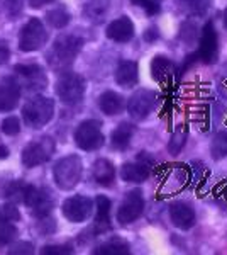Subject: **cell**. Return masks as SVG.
<instances>
[{
  "instance_id": "277c9868",
  "label": "cell",
  "mask_w": 227,
  "mask_h": 255,
  "mask_svg": "<svg viewBox=\"0 0 227 255\" xmlns=\"http://www.w3.org/2000/svg\"><path fill=\"white\" fill-rule=\"evenodd\" d=\"M85 79L78 73L73 72H63V75L56 82V94L61 102L68 106L78 104L83 99L85 94Z\"/></svg>"
},
{
  "instance_id": "7402d4cb",
  "label": "cell",
  "mask_w": 227,
  "mask_h": 255,
  "mask_svg": "<svg viewBox=\"0 0 227 255\" xmlns=\"http://www.w3.org/2000/svg\"><path fill=\"white\" fill-rule=\"evenodd\" d=\"M134 134V126L131 123H121L115 129L112 131V136H110V145H112L114 150H126L129 146L131 139H133Z\"/></svg>"
},
{
  "instance_id": "5b68a950",
  "label": "cell",
  "mask_w": 227,
  "mask_h": 255,
  "mask_svg": "<svg viewBox=\"0 0 227 255\" xmlns=\"http://www.w3.org/2000/svg\"><path fill=\"white\" fill-rule=\"evenodd\" d=\"M22 203L31 209V213L36 218H48L49 213L53 211V206H55V201H53V196L49 194L48 189H39L36 186H26L24 187V197Z\"/></svg>"
},
{
  "instance_id": "9a60e30c",
  "label": "cell",
  "mask_w": 227,
  "mask_h": 255,
  "mask_svg": "<svg viewBox=\"0 0 227 255\" xmlns=\"http://www.w3.org/2000/svg\"><path fill=\"white\" fill-rule=\"evenodd\" d=\"M170 220L180 230H190L197 221L195 209L185 201H175L170 206Z\"/></svg>"
},
{
  "instance_id": "8fae6325",
  "label": "cell",
  "mask_w": 227,
  "mask_h": 255,
  "mask_svg": "<svg viewBox=\"0 0 227 255\" xmlns=\"http://www.w3.org/2000/svg\"><path fill=\"white\" fill-rule=\"evenodd\" d=\"M151 163L152 160L148 157L146 151L138 155V158L134 162L124 163L121 168V177L126 182L133 184H141L144 180H148V177L151 175Z\"/></svg>"
},
{
  "instance_id": "ba28073f",
  "label": "cell",
  "mask_w": 227,
  "mask_h": 255,
  "mask_svg": "<svg viewBox=\"0 0 227 255\" xmlns=\"http://www.w3.org/2000/svg\"><path fill=\"white\" fill-rule=\"evenodd\" d=\"M144 211V197L139 189H133L124 196L121 206L117 209V221L119 225L126 226L131 225L143 215Z\"/></svg>"
},
{
  "instance_id": "7c38bea8",
  "label": "cell",
  "mask_w": 227,
  "mask_h": 255,
  "mask_svg": "<svg viewBox=\"0 0 227 255\" xmlns=\"http://www.w3.org/2000/svg\"><path fill=\"white\" fill-rule=\"evenodd\" d=\"M199 58L207 65H214L219 58V38L212 22L205 24L200 34Z\"/></svg>"
},
{
  "instance_id": "4dcf8cb0",
  "label": "cell",
  "mask_w": 227,
  "mask_h": 255,
  "mask_svg": "<svg viewBox=\"0 0 227 255\" xmlns=\"http://www.w3.org/2000/svg\"><path fill=\"white\" fill-rule=\"evenodd\" d=\"M0 9L7 15V19H15V15L22 10V0H0Z\"/></svg>"
},
{
  "instance_id": "4fadbf2b",
  "label": "cell",
  "mask_w": 227,
  "mask_h": 255,
  "mask_svg": "<svg viewBox=\"0 0 227 255\" xmlns=\"http://www.w3.org/2000/svg\"><path fill=\"white\" fill-rule=\"evenodd\" d=\"M93 203L85 196H73L63 203V216L72 223H81L92 215Z\"/></svg>"
},
{
  "instance_id": "8992f818",
  "label": "cell",
  "mask_w": 227,
  "mask_h": 255,
  "mask_svg": "<svg viewBox=\"0 0 227 255\" xmlns=\"http://www.w3.org/2000/svg\"><path fill=\"white\" fill-rule=\"evenodd\" d=\"M55 139L49 136L34 139L22 150V163L27 168L38 167L51 158V155L55 153Z\"/></svg>"
},
{
  "instance_id": "e0dca14e",
  "label": "cell",
  "mask_w": 227,
  "mask_h": 255,
  "mask_svg": "<svg viewBox=\"0 0 227 255\" xmlns=\"http://www.w3.org/2000/svg\"><path fill=\"white\" fill-rule=\"evenodd\" d=\"M107 38L115 43H127L134 38V24L127 15H121L119 19L112 20L105 31Z\"/></svg>"
},
{
  "instance_id": "d4e9b609",
  "label": "cell",
  "mask_w": 227,
  "mask_h": 255,
  "mask_svg": "<svg viewBox=\"0 0 227 255\" xmlns=\"http://www.w3.org/2000/svg\"><path fill=\"white\" fill-rule=\"evenodd\" d=\"M131 252V247L122 238H110L105 244L98 245L93 250L95 255H127Z\"/></svg>"
},
{
  "instance_id": "e575fe53",
  "label": "cell",
  "mask_w": 227,
  "mask_h": 255,
  "mask_svg": "<svg viewBox=\"0 0 227 255\" xmlns=\"http://www.w3.org/2000/svg\"><path fill=\"white\" fill-rule=\"evenodd\" d=\"M2 131L5 134H9V136H14V134H17L20 131V123L19 119L15 116H9L5 119V121L2 123Z\"/></svg>"
},
{
  "instance_id": "f546056e",
  "label": "cell",
  "mask_w": 227,
  "mask_h": 255,
  "mask_svg": "<svg viewBox=\"0 0 227 255\" xmlns=\"http://www.w3.org/2000/svg\"><path fill=\"white\" fill-rule=\"evenodd\" d=\"M185 143H187V129L185 128H178L176 133L173 134V138L170 139V143H168V150H170V153L176 155L185 146Z\"/></svg>"
},
{
  "instance_id": "d6a6232c",
  "label": "cell",
  "mask_w": 227,
  "mask_h": 255,
  "mask_svg": "<svg viewBox=\"0 0 227 255\" xmlns=\"http://www.w3.org/2000/svg\"><path fill=\"white\" fill-rule=\"evenodd\" d=\"M197 36V26L193 22H190V20H187V22H183V26L180 27V38L185 41V43L192 44L193 39H195Z\"/></svg>"
},
{
  "instance_id": "ac0fdd59",
  "label": "cell",
  "mask_w": 227,
  "mask_h": 255,
  "mask_svg": "<svg viewBox=\"0 0 227 255\" xmlns=\"http://www.w3.org/2000/svg\"><path fill=\"white\" fill-rule=\"evenodd\" d=\"M139 73H138V63L133 60H122L117 65L115 70V82L124 89H131L138 84Z\"/></svg>"
},
{
  "instance_id": "9c48e42d",
  "label": "cell",
  "mask_w": 227,
  "mask_h": 255,
  "mask_svg": "<svg viewBox=\"0 0 227 255\" xmlns=\"http://www.w3.org/2000/svg\"><path fill=\"white\" fill-rule=\"evenodd\" d=\"M48 41V31L44 29L39 19L32 17L26 26L22 27L19 36L20 51H36Z\"/></svg>"
},
{
  "instance_id": "8d00e7d4",
  "label": "cell",
  "mask_w": 227,
  "mask_h": 255,
  "mask_svg": "<svg viewBox=\"0 0 227 255\" xmlns=\"http://www.w3.org/2000/svg\"><path fill=\"white\" fill-rule=\"evenodd\" d=\"M34 250H32V245L27 244V242H20V244L14 245L10 250V254H32Z\"/></svg>"
},
{
  "instance_id": "f1b7e54d",
  "label": "cell",
  "mask_w": 227,
  "mask_h": 255,
  "mask_svg": "<svg viewBox=\"0 0 227 255\" xmlns=\"http://www.w3.org/2000/svg\"><path fill=\"white\" fill-rule=\"evenodd\" d=\"M210 151H212V157L216 160L227 157V131H221V133L214 138Z\"/></svg>"
},
{
  "instance_id": "603a6c76",
  "label": "cell",
  "mask_w": 227,
  "mask_h": 255,
  "mask_svg": "<svg viewBox=\"0 0 227 255\" xmlns=\"http://www.w3.org/2000/svg\"><path fill=\"white\" fill-rule=\"evenodd\" d=\"M109 0H86L83 7V14L90 22L100 24L109 12Z\"/></svg>"
},
{
  "instance_id": "83f0119b",
  "label": "cell",
  "mask_w": 227,
  "mask_h": 255,
  "mask_svg": "<svg viewBox=\"0 0 227 255\" xmlns=\"http://www.w3.org/2000/svg\"><path fill=\"white\" fill-rule=\"evenodd\" d=\"M46 19L53 27L63 29V27L70 22V12L65 9V5H56L55 9H51L46 14Z\"/></svg>"
},
{
  "instance_id": "44dd1931",
  "label": "cell",
  "mask_w": 227,
  "mask_h": 255,
  "mask_svg": "<svg viewBox=\"0 0 227 255\" xmlns=\"http://www.w3.org/2000/svg\"><path fill=\"white\" fill-rule=\"evenodd\" d=\"M98 108L107 116H115L124 109V97L121 94L114 92V90H107L98 97Z\"/></svg>"
},
{
  "instance_id": "6da1fadb",
  "label": "cell",
  "mask_w": 227,
  "mask_h": 255,
  "mask_svg": "<svg viewBox=\"0 0 227 255\" xmlns=\"http://www.w3.org/2000/svg\"><path fill=\"white\" fill-rule=\"evenodd\" d=\"M83 48V39L75 34H63L60 36L53 48L48 53V63L56 72H68V68L73 65V61L78 56V53Z\"/></svg>"
},
{
  "instance_id": "836d02e7",
  "label": "cell",
  "mask_w": 227,
  "mask_h": 255,
  "mask_svg": "<svg viewBox=\"0 0 227 255\" xmlns=\"http://www.w3.org/2000/svg\"><path fill=\"white\" fill-rule=\"evenodd\" d=\"M24 187H26V184L19 182V180L12 182L10 186H9V189H7V197H9L10 201H14V203H19V201H22Z\"/></svg>"
},
{
  "instance_id": "30bf717a",
  "label": "cell",
  "mask_w": 227,
  "mask_h": 255,
  "mask_svg": "<svg viewBox=\"0 0 227 255\" xmlns=\"http://www.w3.org/2000/svg\"><path fill=\"white\" fill-rule=\"evenodd\" d=\"M156 104V94L152 90L141 89L131 96L129 102H127V111H129L131 118L136 121H143L152 113Z\"/></svg>"
},
{
  "instance_id": "2e32d148",
  "label": "cell",
  "mask_w": 227,
  "mask_h": 255,
  "mask_svg": "<svg viewBox=\"0 0 227 255\" xmlns=\"http://www.w3.org/2000/svg\"><path fill=\"white\" fill-rule=\"evenodd\" d=\"M20 97V85L12 77L0 80V111H12Z\"/></svg>"
},
{
  "instance_id": "4316f807",
  "label": "cell",
  "mask_w": 227,
  "mask_h": 255,
  "mask_svg": "<svg viewBox=\"0 0 227 255\" xmlns=\"http://www.w3.org/2000/svg\"><path fill=\"white\" fill-rule=\"evenodd\" d=\"M171 72V61L163 55L154 56L151 61V75L152 79H156L158 82H161L168 73Z\"/></svg>"
},
{
  "instance_id": "74e56055",
  "label": "cell",
  "mask_w": 227,
  "mask_h": 255,
  "mask_svg": "<svg viewBox=\"0 0 227 255\" xmlns=\"http://www.w3.org/2000/svg\"><path fill=\"white\" fill-rule=\"evenodd\" d=\"M9 55H10V51H9L7 43L5 41H0V65H3L7 60H9Z\"/></svg>"
},
{
  "instance_id": "3957f363",
  "label": "cell",
  "mask_w": 227,
  "mask_h": 255,
  "mask_svg": "<svg viewBox=\"0 0 227 255\" xmlns=\"http://www.w3.org/2000/svg\"><path fill=\"white\" fill-rule=\"evenodd\" d=\"M53 114H55V102L43 96L32 97L22 109V118L26 125L34 128V129L48 125L51 121Z\"/></svg>"
},
{
  "instance_id": "cb8c5ba5",
  "label": "cell",
  "mask_w": 227,
  "mask_h": 255,
  "mask_svg": "<svg viewBox=\"0 0 227 255\" xmlns=\"http://www.w3.org/2000/svg\"><path fill=\"white\" fill-rule=\"evenodd\" d=\"M214 0H176L178 9L192 17H204L210 10Z\"/></svg>"
},
{
  "instance_id": "ffe728a7",
  "label": "cell",
  "mask_w": 227,
  "mask_h": 255,
  "mask_svg": "<svg viewBox=\"0 0 227 255\" xmlns=\"http://www.w3.org/2000/svg\"><path fill=\"white\" fill-rule=\"evenodd\" d=\"M95 203H97V215H95L93 230L100 235L110 228V201L105 196H98Z\"/></svg>"
},
{
  "instance_id": "52a82bcc",
  "label": "cell",
  "mask_w": 227,
  "mask_h": 255,
  "mask_svg": "<svg viewBox=\"0 0 227 255\" xmlns=\"http://www.w3.org/2000/svg\"><path fill=\"white\" fill-rule=\"evenodd\" d=\"M75 143L78 148L85 151L98 150L104 145V133H102V125L95 119L83 121L75 131Z\"/></svg>"
},
{
  "instance_id": "ab89813d",
  "label": "cell",
  "mask_w": 227,
  "mask_h": 255,
  "mask_svg": "<svg viewBox=\"0 0 227 255\" xmlns=\"http://www.w3.org/2000/svg\"><path fill=\"white\" fill-rule=\"evenodd\" d=\"M29 5L32 7V9H41L43 5H46V3H51L53 0H27Z\"/></svg>"
},
{
  "instance_id": "d590c367",
  "label": "cell",
  "mask_w": 227,
  "mask_h": 255,
  "mask_svg": "<svg viewBox=\"0 0 227 255\" xmlns=\"http://www.w3.org/2000/svg\"><path fill=\"white\" fill-rule=\"evenodd\" d=\"M41 254L44 255H67V254H73V249L70 245H46Z\"/></svg>"
},
{
  "instance_id": "b9f144b4",
  "label": "cell",
  "mask_w": 227,
  "mask_h": 255,
  "mask_svg": "<svg viewBox=\"0 0 227 255\" xmlns=\"http://www.w3.org/2000/svg\"><path fill=\"white\" fill-rule=\"evenodd\" d=\"M222 19H224V26H226V29H227V9L224 10V15H222Z\"/></svg>"
},
{
  "instance_id": "60d3db41",
  "label": "cell",
  "mask_w": 227,
  "mask_h": 255,
  "mask_svg": "<svg viewBox=\"0 0 227 255\" xmlns=\"http://www.w3.org/2000/svg\"><path fill=\"white\" fill-rule=\"evenodd\" d=\"M9 157V150H7V146H3V145H0V158H7Z\"/></svg>"
},
{
  "instance_id": "1f68e13d",
  "label": "cell",
  "mask_w": 227,
  "mask_h": 255,
  "mask_svg": "<svg viewBox=\"0 0 227 255\" xmlns=\"http://www.w3.org/2000/svg\"><path fill=\"white\" fill-rule=\"evenodd\" d=\"M131 2H133L136 7H141L150 17L158 15L161 10V0H131Z\"/></svg>"
},
{
  "instance_id": "484cf974",
  "label": "cell",
  "mask_w": 227,
  "mask_h": 255,
  "mask_svg": "<svg viewBox=\"0 0 227 255\" xmlns=\"http://www.w3.org/2000/svg\"><path fill=\"white\" fill-rule=\"evenodd\" d=\"M15 237H17V228H15L14 221L0 208V245L10 244V242H14Z\"/></svg>"
},
{
  "instance_id": "7a4b0ae2",
  "label": "cell",
  "mask_w": 227,
  "mask_h": 255,
  "mask_svg": "<svg viewBox=\"0 0 227 255\" xmlns=\"http://www.w3.org/2000/svg\"><path fill=\"white\" fill-rule=\"evenodd\" d=\"M81 172H83V165H81V158L78 155H68V157L58 160L53 168L56 186L63 191H70L80 182Z\"/></svg>"
},
{
  "instance_id": "f35d334b",
  "label": "cell",
  "mask_w": 227,
  "mask_h": 255,
  "mask_svg": "<svg viewBox=\"0 0 227 255\" xmlns=\"http://www.w3.org/2000/svg\"><path fill=\"white\" fill-rule=\"evenodd\" d=\"M159 38V31L158 27H150L146 32H144V39L148 41V43H154L156 39Z\"/></svg>"
},
{
  "instance_id": "d6986e66",
  "label": "cell",
  "mask_w": 227,
  "mask_h": 255,
  "mask_svg": "<svg viewBox=\"0 0 227 255\" xmlns=\"http://www.w3.org/2000/svg\"><path fill=\"white\" fill-rule=\"evenodd\" d=\"M93 179L98 186L102 187H110L115 180V168L112 162H109L107 158H100L93 163Z\"/></svg>"
},
{
  "instance_id": "5bb4252c",
  "label": "cell",
  "mask_w": 227,
  "mask_h": 255,
  "mask_svg": "<svg viewBox=\"0 0 227 255\" xmlns=\"http://www.w3.org/2000/svg\"><path fill=\"white\" fill-rule=\"evenodd\" d=\"M15 72L20 79L24 80V85L29 89V90H43L46 89L48 85V79L44 75L43 68L36 63H31V65H17L15 67Z\"/></svg>"
}]
</instances>
